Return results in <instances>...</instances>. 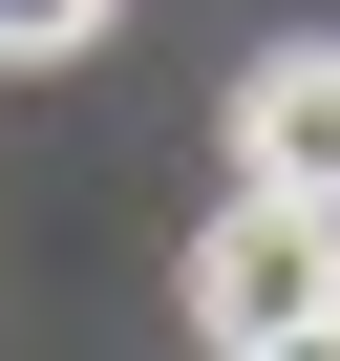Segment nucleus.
Listing matches in <instances>:
<instances>
[{
  "mask_svg": "<svg viewBox=\"0 0 340 361\" xmlns=\"http://www.w3.org/2000/svg\"><path fill=\"white\" fill-rule=\"evenodd\" d=\"M298 319H340V213L234 192V213L192 234V340H213V361H255V340H298Z\"/></svg>",
  "mask_w": 340,
  "mask_h": 361,
  "instance_id": "1",
  "label": "nucleus"
},
{
  "mask_svg": "<svg viewBox=\"0 0 340 361\" xmlns=\"http://www.w3.org/2000/svg\"><path fill=\"white\" fill-rule=\"evenodd\" d=\"M234 192H277V213H340V43H277V64L234 85Z\"/></svg>",
  "mask_w": 340,
  "mask_h": 361,
  "instance_id": "2",
  "label": "nucleus"
},
{
  "mask_svg": "<svg viewBox=\"0 0 340 361\" xmlns=\"http://www.w3.org/2000/svg\"><path fill=\"white\" fill-rule=\"evenodd\" d=\"M107 43V0H0V64H85Z\"/></svg>",
  "mask_w": 340,
  "mask_h": 361,
  "instance_id": "3",
  "label": "nucleus"
},
{
  "mask_svg": "<svg viewBox=\"0 0 340 361\" xmlns=\"http://www.w3.org/2000/svg\"><path fill=\"white\" fill-rule=\"evenodd\" d=\"M255 361H340V319H298V340H255Z\"/></svg>",
  "mask_w": 340,
  "mask_h": 361,
  "instance_id": "4",
  "label": "nucleus"
}]
</instances>
